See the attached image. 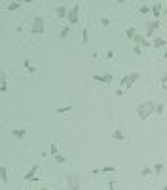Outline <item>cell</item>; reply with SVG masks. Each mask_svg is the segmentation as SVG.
<instances>
[{
	"instance_id": "6da1fadb",
	"label": "cell",
	"mask_w": 167,
	"mask_h": 190,
	"mask_svg": "<svg viewBox=\"0 0 167 190\" xmlns=\"http://www.w3.org/2000/svg\"><path fill=\"white\" fill-rule=\"evenodd\" d=\"M156 110V103L154 101H144L141 103L139 107H137V116L141 118V120H146V118H150L152 114H154Z\"/></svg>"
},
{
	"instance_id": "7a4b0ae2",
	"label": "cell",
	"mask_w": 167,
	"mask_h": 190,
	"mask_svg": "<svg viewBox=\"0 0 167 190\" xmlns=\"http://www.w3.org/2000/svg\"><path fill=\"white\" fill-rule=\"evenodd\" d=\"M44 31H46L44 17H40V15L32 17V23H31V34H44Z\"/></svg>"
},
{
	"instance_id": "3957f363",
	"label": "cell",
	"mask_w": 167,
	"mask_h": 190,
	"mask_svg": "<svg viewBox=\"0 0 167 190\" xmlns=\"http://www.w3.org/2000/svg\"><path fill=\"white\" fill-rule=\"evenodd\" d=\"M139 78H141V72H131V74L123 76L122 82H120V88H122V89H129V88H131Z\"/></svg>"
},
{
	"instance_id": "277c9868",
	"label": "cell",
	"mask_w": 167,
	"mask_h": 190,
	"mask_svg": "<svg viewBox=\"0 0 167 190\" xmlns=\"http://www.w3.org/2000/svg\"><path fill=\"white\" fill-rule=\"evenodd\" d=\"M80 185H82V177L78 173L67 175V190H80Z\"/></svg>"
},
{
	"instance_id": "5b68a950",
	"label": "cell",
	"mask_w": 167,
	"mask_h": 190,
	"mask_svg": "<svg viewBox=\"0 0 167 190\" xmlns=\"http://www.w3.org/2000/svg\"><path fill=\"white\" fill-rule=\"evenodd\" d=\"M159 29V21L158 19H148L146 23H144V36H148V38H152V36H156V31Z\"/></svg>"
},
{
	"instance_id": "8992f818",
	"label": "cell",
	"mask_w": 167,
	"mask_h": 190,
	"mask_svg": "<svg viewBox=\"0 0 167 190\" xmlns=\"http://www.w3.org/2000/svg\"><path fill=\"white\" fill-rule=\"evenodd\" d=\"M78 15H80V6L74 4V6H70V10H68V25H76L78 23Z\"/></svg>"
},
{
	"instance_id": "52a82bcc",
	"label": "cell",
	"mask_w": 167,
	"mask_h": 190,
	"mask_svg": "<svg viewBox=\"0 0 167 190\" xmlns=\"http://www.w3.org/2000/svg\"><path fill=\"white\" fill-rule=\"evenodd\" d=\"M93 80H97L101 84H110L114 80V74H110V72H106V74H93Z\"/></svg>"
},
{
	"instance_id": "ba28073f",
	"label": "cell",
	"mask_w": 167,
	"mask_h": 190,
	"mask_svg": "<svg viewBox=\"0 0 167 190\" xmlns=\"http://www.w3.org/2000/svg\"><path fill=\"white\" fill-rule=\"evenodd\" d=\"M68 6H65V4H61V6H57L55 8V15L59 17V19H67L68 17Z\"/></svg>"
},
{
	"instance_id": "9c48e42d",
	"label": "cell",
	"mask_w": 167,
	"mask_h": 190,
	"mask_svg": "<svg viewBox=\"0 0 167 190\" xmlns=\"http://www.w3.org/2000/svg\"><path fill=\"white\" fill-rule=\"evenodd\" d=\"M36 171H38V164H34L31 169L23 175V179H25V181H36Z\"/></svg>"
},
{
	"instance_id": "30bf717a",
	"label": "cell",
	"mask_w": 167,
	"mask_h": 190,
	"mask_svg": "<svg viewBox=\"0 0 167 190\" xmlns=\"http://www.w3.org/2000/svg\"><path fill=\"white\" fill-rule=\"evenodd\" d=\"M25 135H27V129H25V128H15V129H12V137L17 139V141H23Z\"/></svg>"
},
{
	"instance_id": "8fae6325",
	"label": "cell",
	"mask_w": 167,
	"mask_h": 190,
	"mask_svg": "<svg viewBox=\"0 0 167 190\" xmlns=\"http://www.w3.org/2000/svg\"><path fill=\"white\" fill-rule=\"evenodd\" d=\"M135 46H141V48H150V42L146 40L144 34H137L135 36Z\"/></svg>"
},
{
	"instance_id": "7c38bea8",
	"label": "cell",
	"mask_w": 167,
	"mask_h": 190,
	"mask_svg": "<svg viewBox=\"0 0 167 190\" xmlns=\"http://www.w3.org/2000/svg\"><path fill=\"white\" fill-rule=\"evenodd\" d=\"M110 137H112L114 141H125V135H123V131H122L120 128H112V129H110Z\"/></svg>"
},
{
	"instance_id": "4fadbf2b",
	"label": "cell",
	"mask_w": 167,
	"mask_h": 190,
	"mask_svg": "<svg viewBox=\"0 0 167 190\" xmlns=\"http://www.w3.org/2000/svg\"><path fill=\"white\" fill-rule=\"evenodd\" d=\"M162 12H163V4H162V2H156L154 6H152V13H154V19H159Z\"/></svg>"
},
{
	"instance_id": "5bb4252c",
	"label": "cell",
	"mask_w": 167,
	"mask_h": 190,
	"mask_svg": "<svg viewBox=\"0 0 167 190\" xmlns=\"http://www.w3.org/2000/svg\"><path fill=\"white\" fill-rule=\"evenodd\" d=\"M152 46H154V48H165V46H167V40L162 38V36H154V42H152Z\"/></svg>"
},
{
	"instance_id": "9a60e30c",
	"label": "cell",
	"mask_w": 167,
	"mask_h": 190,
	"mask_svg": "<svg viewBox=\"0 0 167 190\" xmlns=\"http://www.w3.org/2000/svg\"><path fill=\"white\" fill-rule=\"evenodd\" d=\"M23 67H25V70H27L28 74H34V72H36V67H32V65H31V61H28V57L23 61Z\"/></svg>"
},
{
	"instance_id": "2e32d148",
	"label": "cell",
	"mask_w": 167,
	"mask_h": 190,
	"mask_svg": "<svg viewBox=\"0 0 167 190\" xmlns=\"http://www.w3.org/2000/svg\"><path fill=\"white\" fill-rule=\"evenodd\" d=\"M0 91H2V93H6V91H8V76H6V72H2V84H0Z\"/></svg>"
},
{
	"instance_id": "e0dca14e",
	"label": "cell",
	"mask_w": 167,
	"mask_h": 190,
	"mask_svg": "<svg viewBox=\"0 0 167 190\" xmlns=\"http://www.w3.org/2000/svg\"><path fill=\"white\" fill-rule=\"evenodd\" d=\"M72 110V107L68 105V107H59V108H55V114L57 116H63V114H67V112H70Z\"/></svg>"
},
{
	"instance_id": "ac0fdd59",
	"label": "cell",
	"mask_w": 167,
	"mask_h": 190,
	"mask_svg": "<svg viewBox=\"0 0 167 190\" xmlns=\"http://www.w3.org/2000/svg\"><path fill=\"white\" fill-rule=\"evenodd\" d=\"M0 179H2V182H8V167H0Z\"/></svg>"
},
{
	"instance_id": "d6986e66",
	"label": "cell",
	"mask_w": 167,
	"mask_h": 190,
	"mask_svg": "<svg viewBox=\"0 0 167 190\" xmlns=\"http://www.w3.org/2000/svg\"><path fill=\"white\" fill-rule=\"evenodd\" d=\"M125 36H127L129 40H135V36H137V31H135V27H129V29L125 31Z\"/></svg>"
},
{
	"instance_id": "ffe728a7",
	"label": "cell",
	"mask_w": 167,
	"mask_h": 190,
	"mask_svg": "<svg viewBox=\"0 0 167 190\" xmlns=\"http://www.w3.org/2000/svg\"><path fill=\"white\" fill-rule=\"evenodd\" d=\"M163 110H165V105L163 103H156V110H154V114H163Z\"/></svg>"
},
{
	"instance_id": "44dd1931",
	"label": "cell",
	"mask_w": 167,
	"mask_h": 190,
	"mask_svg": "<svg viewBox=\"0 0 167 190\" xmlns=\"http://www.w3.org/2000/svg\"><path fill=\"white\" fill-rule=\"evenodd\" d=\"M68 34H70V25L63 27V29H61V32H59V36H61V38H67Z\"/></svg>"
},
{
	"instance_id": "7402d4cb",
	"label": "cell",
	"mask_w": 167,
	"mask_h": 190,
	"mask_svg": "<svg viewBox=\"0 0 167 190\" xmlns=\"http://www.w3.org/2000/svg\"><path fill=\"white\" fill-rule=\"evenodd\" d=\"M19 8H21V2H10V6H8L6 10H8V12H15V10H19Z\"/></svg>"
},
{
	"instance_id": "603a6c76",
	"label": "cell",
	"mask_w": 167,
	"mask_h": 190,
	"mask_svg": "<svg viewBox=\"0 0 167 190\" xmlns=\"http://www.w3.org/2000/svg\"><path fill=\"white\" fill-rule=\"evenodd\" d=\"M57 154H59V152H57V143L53 141V143L49 145V156H57Z\"/></svg>"
},
{
	"instance_id": "cb8c5ba5",
	"label": "cell",
	"mask_w": 167,
	"mask_h": 190,
	"mask_svg": "<svg viewBox=\"0 0 167 190\" xmlns=\"http://www.w3.org/2000/svg\"><path fill=\"white\" fill-rule=\"evenodd\" d=\"M152 173H154L152 167H142L141 169V177H148V175H152Z\"/></svg>"
},
{
	"instance_id": "d4e9b609",
	"label": "cell",
	"mask_w": 167,
	"mask_h": 190,
	"mask_svg": "<svg viewBox=\"0 0 167 190\" xmlns=\"http://www.w3.org/2000/svg\"><path fill=\"white\" fill-rule=\"evenodd\" d=\"M82 42H84V44H88V42H89V32H88V29H82Z\"/></svg>"
},
{
	"instance_id": "484cf974",
	"label": "cell",
	"mask_w": 167,
	"mask_h": 190,
	"mask_svg": "<svg viewBox=\"0 0 167 190\" xmlns=\"http://www.w3.org/2000/svg\"><path fill=\"white\" fill-rule=\"evenodd\" d=\"M65 162H67V158H65L63 154H57V156H55V164L61 165V164H65Z\"/></svg>"
},
{
	"instance_id": "4316f807",
	"label": "cell",
	"mask_w": 167,
	"mask_h": 190,
	"mask_svg": "<svg viewBox=\"0 0 167 190\" xmlns=\"http://www.w3.org/2000/svg\"><path fill=\"white\" fill-rule=\"evenodd\" d=\"M114 171H116L114 165H106V167H103V169H101V173H114Z\"/></svg>"
},
{
	"instance_id": "83f0119b",
	"label": "cell",
	"mask_w": 167,
	"mask_h": 190,
	"mask_svg": "<svg viewBox=\"0 0 167 190\" xmlns=\"http://www.w3.org/2000/svg\"><path fill=\"white\" fill-rule=\"evenodd\" d=\"M148 12H152V6H141L139 8V13H148Z\"/></svg>"
},
{
	"instance_id": "f1b7e54d",
	"label": "cell",
	"mask_w": 167,
	"mask_h": 190,
	"mask_svg": "<svg viewBox=\"0 0 167 190\" xmlns=\"http://www.w3.org/2000/svg\"><path fill=\"white\" fill-rule=\"evenodd\" d=\"M99 23L103 25V27H108V25H110V19H108V17H101V21H99Z\"/></svg>"
},
{
	"instance_id": "f546056e",
	"label": "cell",
	"mask_w": 167,
	"mask_h": 190,
	"mask_svg": "<svg viewBox=\"0 0 167 190\" xmlns=\"http://www.w3.org/2000/svg\"><path fill=\"white\" fill-rule=\"evenodd\" d=\"M133 53L141 57V55H142V48H141V46H135V48H133Z\"/></svg>"
},
{
	"instance_id": "4dcf8cb0",
	"label": "cell",
	"mask_w": 167,
	"mask_h": 190,
	"mask_svg": "<svg viewBox=\"0 0 167 190\" xmlns=\"http://www.w3.org/2000/svg\"><path fill=\"white\" fill-rule=\"evenodd\" d=\"M162 169H163V164H159V162H158V164L154 165V173H162Z\"/></svg>"
},
{
	"instance_id": "1f68e13d",
	"label": "cell",
	"mask_w": 167,
	"mask_h": 190,
	"mask_svg": "<svg viewBox=\"0 0 167 190\" xmlns=\"http://www.w3.org/2000/svg\"><path fill=\"white\" fill-rule=\"evenodd\" d=\"M114 188H116V182L110 181V182H108V190H114Z\"/></svg>"
},
{
	"instance_id": "d6a6232c",
	"label": "cell",
	"mask_w": 167,
	"mask_h": 190,
	"mask_svg": "<svg viewBox=\"0 0 167 190\" xmlns=\"http://www.w3.org/2000/svg\"><path fill=\"white\" fill-rule=\"evenodd\" d=\"M112 57H114V52H112V50L106 52V59H112Z\"/></svg>"
},
{
	"instance_id": "836d02e7",
	"label": "cell",
	"mask_w": 167,
	"mask_h": 190,
	"mask_svg": "<svg viewBox=\"0 0 167 190\" xmlns=\"http://www.w3.org/2000/svg\"><path fill=\"white\" fill-rule=\"evenodd\" d=\"M162 84H167V72H165V74L162 76Z\"/></svg>"
},
{
	"instance_id": "e575fe53",
	"label": "cell",
	"mask_w": 167,
	"mask_h": 190,
	"mask_svg": "<svg viewBox=\"0 0 167 190\" xmlns=\"http://www.w3.org/2000/svg\"><path fill=\"white\" fill-rule=\"evenodd\" d=\"M36 190H52V188H48V186H40V188H36Z\"/></svg>"
},
{
	"instance_id": "d590c367",
	"label": "cell",
	"mask_w": 167,
	"mask_h": 190,
	"mask_svg": "<svg viewBox=\"0 0 167 190\" xmlns=\"http://www.w3.org/2000/svg\"><path fill=\"white\" fill-rule=\"evenodd\" d=\"M163 57H165V59H167V52H165V53H163Z\"/></svg>"
},
{
	"instance_id": "8d00e7d4",
	"label": "cell",
	"mask_w": 167,
	"mask_h": 190,
	"mask_svg": "<svg viewBox=\"0 0 167 190\" xmlns=\"http://www.w3.org/2000/svg\"><path fill=\"white\" fill-rule=\"evenodd\" d=\"M163 12H165V13H167V6H165V8H163Z\"/></svg>"
},
{
	"instance_id": "74e56055",
	"label": "cell",
	"mask_w": 167,
	"mask_h": 190,
	"mask_svg": "<svg viewBox=\"0 0 167 190\" xmlns=\"http://www.w3.org/2000/svg\"><path fill=\"white\" fill-rule=\"evenodd\" d=\"M163 190H167V186H163Z\"/></svg>"
},
{
	"instance_id": "f35d334b",
	"label": "cell",
	"mask_w": 167,
	"mask_h": 190,
	"mask_svg": "<svg viewBox=\"0 0 167 190\" xmlns=\"http://www.w3.org/2000/svg\"><path fill=\"white\" fill-rule=\"evenodd\" d=\"M21 190H25V188H21Z\"/></svg>"
}]
</instances>
